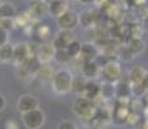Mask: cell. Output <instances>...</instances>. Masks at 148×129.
Returning <instances> with one entry per match:
<instances>
[{
  "instance_id": "45",
  "label": "cell",
  "mask_w": 148,
  "mask_h": 129,
  "mask_svg": "<svg viewBox=\"0 0 148 129\" xmlns=\"http://www.w3.org/2000/svg\"><path fill=\"white\" fill-rule=\"evenodd\" d=\"M0 3H1V0H0Z\"/></svg>"
},
{
  "instance_id": "17",
  "label": "cell",
  "mask_w": 148,
  "mask_h": 129,
  "mask_svg": "<svg viewBox=\"0 0 148 129\" xmlns=\"http://www.w3.org/2000/svg\"><path fill=\"white\" fill-rule=\"evenodd\" d=\"M54 74L56 71L53 70V67L50 66L49 63H45V65H41L40 68H39L38 74L36 76L41 80V81H45V83H52L53 77H54Z\"/></svg>"
},
{
  "instance_id": "41",
  "label": "cell",
  "mask_w": 148,
  "mask_h": 129,
  "mask_svg": "<svg viewBox=\"0 0 148 129\" xmlns=\"http://www.w3.org/2000/svg\"><path fill=\"white\" fill-rule=\"evenodd\" d=\"M79 1L81 3V4H85V5H89V4H92L94 0H79Z\"/></svg>"
},
{
  "instance_id": "8",
  "label": "cell",
  "mask_w": 148,
  "mask_h": 129,
  "mask_svg": "<svg viewBox=\"0 0 148 129\" xmlns=\"http://www.w3.org/2000/svg\"><path fill=\"white\" fill-rule=\"evenodd\" d=\"M76 40V35L72 30H59L54 36L52 44L56 49H66L71 41Z\"/></svg>"
},
{
  "instance_id": "11",
  "label": "cell",
  "mask_w": 148,
  "mask_h": 129,
  "mask_svg": "<svg viewBox=\"0 0 148 129\" xmlns=\"http://www.w3.org/2000/svg\"><path fill=\"white\" fill-rule=\"evenodd\" d=\"M99 56V48L95 43H82L81 44V52L77 59L81 62H88V61H95Z\"/></svg>"
},
{
  "instance_id": "32",
  "label": "cell",
  "mask_w": 148,
  "mask_h": 129,
  "mask_svg": "<svg viewBox=\"0 0 148 129\" xmlns=\"http://www.w3.org/2000/svg\"><path fill=\"white\" fill-rule=\"evenodd\" d=\"M132 93H133V96H135V97H142L143 94L147 93V90L144 89L142 83L140 84H132Z\"/></svg>"
},
{
  "instance_id": "27",
  "label": "cell",
  "mask_w": 148,
  "mask_h": 129,
  "mask_svg": "<svg viewBox=\"0 0 148 129\" xmlns=\"http://www.w3.org/2000/svg\"><path fill=\"white\" fill-rule=\"evenodd\" d=\"M101 96L102 98H112V96H115V85L112 83H104L103 85H101Z\"/></svg>"
},
{
  "instance_id": "2",
  "label": "cell",
  "mask_w": 148,
  "mask_h": 129,
  "mask_svg": "<svg viewBox=\"0 0 148 129\" xmlns=\"http://www.w3.org/2000/svg\"><path fill=\"white\" fill-rule=\"evenodd\" d=\"M72 110L75 112V115L84 120H90L94 119L97 115V106L92 99L85 98L84 96H80L79 98H76L72 103Z\"/></svg>"
},
{
  "instance_id": "26",
  "label": "cell",
  "mask_w": 148,
  "mask_h": 129,
  "mask_svg": "<svg viewBox=\"0 0 148 129\" xmlns=\"http://www.w3.org/2000/svg\"><path fill=\"white\" fill-rule=\"evenodd\" d=\"M53 59L57 62V63H61V65H67L72 61L71 57L68 56V53L66 52V49H56Z\"/></svg>"
},
{
  "instance_id": "43",
  "label": "cell",
  "mask_w": 148,
  "mask_h": 129,
  "mask_svg": "<svg viewBox=\"0 0 148 129\" xmlns=\"http://www.w3.org/2000/svg\"><path fill=\"white\" fill-rule=\"evenodd\" d=\"M39 1H47L48 3V0H39Z\"/></svg>"
},
{
  "instance_id": "1",
  "label": "cell",
  "mask_w": 148,
  "mask_h": 129,
  "mask_svg": "<svg viewBox=\"0 0 148 129\" xmlns=\"http://www.w3.org/2000/svg\"><path fill=\"white\" fill-rule=\"evenodd\" d=\"M73 74L67 68H59L56 71L52 80V88L58 94H67L72 88Z\"/></svg>"
},
{
  "instance_id": "37",
  "label": "cell",
  "mask_w": 148,
  "mask_h": 129,
  "mask_svg": "<svg viewBox=\"0 0 148 129\" xmlns=\"http://www.w3.org/2000/svg\"><path fill=\"white\" fill-rule=\"evenodd\" d=\"M5 106H7V99H5L4 94L0 93V111H3L5 108Z\"/></svg>"
},
{
  "instance_id": "25",
  "label": "cell",
  "mask_w": 148,
  "mask_h": 129,
  "mask_svg": "<svg viewBox=\"0 0 148 129\" xmlns=\"http://www.w3.org/2000/svg\"><path fill=\"white\" fill-rule=\"evenodd\" d=\"M129 115L130 114L125 106H117V107L113 110L112 119H113V121H116V120H122V123H125L129 119Z\"/></svg>"
},
{
  "instance_id": "16",
  "label": "cell",
  "mask_w": 148,
  "mask_h": 129,
  "mask_svg": "<svg viewBox=\"0 0 148 129\" xmlns=\"http://www.w3.org/2000/svg\"><path fill=\"white\" fill-rule=\"evenodd\" d=\"M82 96H84L85 98L92 99V101L94 102L98 97H101V85L97 81H94V80H88Z\"/></svg>"
},
{
  "instance_id": "29",
  "label": "cell",
  "mask_w": 148,
  "mask_h": 129,
  "mask_svg": "<svg viewBox=\"0 0 148 129\" xmlns=\"http://www.w3.org/2000/svg\"><path fill=\"white\" fill-rule=\"evenodd\" d=\"M36 35H38L39 40H47L48 36L50 35V27L48 25H39L36 27Z\"/></svg>"
},
{
  "instance_id": "31",
  "label": "cell",
  "mask_w": 148,
  "mask_h": 129,
  "mask_svg": "<svg viewBox=\"0 0 148 129\" xmlns=\"http://www.w3.org/2000/svg\"><path fill=\"white\" fill-rule=\"evenodd\" d=\"M0 27L7 30L8 32L12 31L13 28H16V22H14V18H1L0 19Z\"/></svg>"
},
{
  "instance_id": "36",
  "label": "cell",
  "mask_w": 148,
  "mask_h": 129,
  "mask_svg": "<svg viewBox=\"0 0 148 129\" xmlns=\"http://www.w3.org/2000/svg\"><path fill=\"white\" fill-rule=\"evenodd\" d=\"M5 129H18L17 121L13 119H9L7 123H5Z\"/></svg>"
},
{
  "instance_id": "6",
  "label": "cell",
  "mask_w": 148,
  "mask_h": 129,
  "mask_svg": "<svg viewBox=\"0 0 148 129\" xmlns=\"http://www.w3.org/2000/svg\"><path fill=\"white\" fill-rule=\"evenodd\" d=\"M54 53H56V48L53 47L52 43H47V41L40 43L35 50V56L38 57V59L40 61L41 65L49 63L54 58Z\"/></svg>"
},
{
  "instance_id": "24",
  "label": "cell",
  "mask_w": 148,
  "mask_h": 129,
  "mask_svg": "<svg viewBox=\"0 0 148 129\" xmlns=\"http://www.w3.org/2000/svg\"><path fill=\"white\" fill-rule=\"evenodd\" d=\"M0 61L1 62H12L13 61V45L7 43L0 47Z\"/></svg>"
},
{
  "instance_id": "21",
  "label": "cell",
  "mask_w": 148,
  "mask_h": 129,
  "mask_svg": "<svg viewBox=\"0 0 148 129\" xmlns=\"http://www.w3.org/2000/svg\"><path fill=\"white\" fill-rule=\"evenodd\" d=\"M147 71L144 70L143 67H140V66H136V67L132 68L129 72V80L132 84H140L142 80H143L144 75H146Z\"/></svg>"
},
{
  "instance_id": "9",
  "label": "cell",
  "mask_w": 148,
  "mask_h": 129,
  "mask_svg": "<svg viewBox=\"0 0 148 129\" xmlns=\"http://www.w3.org/2000/svg\"><path fill=\"white\" fill-rule=\"evenodd\" d=\"M39 99L34 94H22L17 101V110L21 114L28 112L31 110L39 108Z\"/></svg>"
},
{
  "instance_id": "3",
  "label": "cell",
  "mask_w": 148,
  "mask_h": 129,
  "mask_svg": "<svg viewBox=\"0 0 148 129\" xmlns=\"http://www.w3.org/2000/svg\"><path fill=\"white\" fill-rule=\"evenodd\" d=\"M22 123L27 129H40L45 123V114L41 108H35L22 114Z\"/></svg>"
},
{
  "instance_id": "22",
  "label": "cell",
  "mask_w": 148,
  "mask_h": 129,
  "mask_svg": "<svg viewBox=\"0 0 148 129\" xmlns=\"http://www.w3.org/2000/svg\"><path fill=\"white\" fill-rule=\"evenodd\" d=\"M132 93V87L126 81H119L115 85V96L117 98H127Z\"/></svg>"
},
{
  "instance_id": "13",
  "label": "cell",
  "mask_w": 148,
  "mask_h": 129,
  "mask_svg": "<svg viewBox=\"0 0 148 129\" xmlns=\"http://www.w3.org/2000/svg\"><path fill=\"white\" fill-rule=\"evenodd\" d=\"M66 10H68V0H50L48 3L49 16L54 17V18H58Z\"/></svg>"
},
{
  "instance_id": "35",
  "label": "cell",
  "mask_w": 148,
  "mask_h": 129,
  "mask_svg": "<svg viewBox=\"0 0 148 129\" xmlns=\"http://www.w3.org/2000/svg\"><path fill=\"white\" fill-rule=\"evenodd\" d=\"M138 13H139V16H140V18L144 19L146 17H148V7H146V5L139 7L138 8Z\"/></svg>"
},
{
  "instance_id": "15",
  "label": "cell",
  "mask_w": 148,
  "mask_h": 129,
  "mask_svg": "<svg viewBox=\"0 0 148 129\" xmlns=\"http://www.w3.org/2000/svg\"><path fill=\"white\" fill-rule=\"evenodd\" d=\"M99 71H101V67L95 61L82 62L81 65V75L88 80H93L94 77H97L99 75Z\"/></svg>"
},
{
  "instance_id": "42",
  "label": "cell",
  "mask_w": 148,
  "mask_h": 129,
  "mask_svg": "<svg viewBox=\"0 0 148 129\" xmlns=\"http://www.w3.org/2000/svg\"><path fill=\"white\" fill-rule=\"evenodd\" d=\"M125 4H132V0H122Z\"/></svg>"
},
{
  "instance_id": "12",
  "label": "cell",
  "mask_w": 148,
  "mask_h": 129,
  "mask_svg": "<svg viewBox=\"0 0 148 129\" xmlns=\"http://www.w3.org/2000/svg\"><path fill=\"white\" fill-rule=\"evenodd\" d=\"M27 13L30 16V19H40L41 17L49 14V12H48V3L34 0L32 5H31L30 10Z\"/></svg>"
},
{
  "instance_id": "39",
  "label": "cell",
  "mask_w": 148,
  "mask_h": 129,
  "mask_svg": "<svg viewBox=\"0 0 148 129\" xmlns=\"http://www.w3.org/2000/svg\"><path fill=\"white\" fill-rule=\"evenodd\" d=\"M107 1H108V0H94V1H93V3H94V4L97 5V7H103V5L106 4Z\"/></svg>"
},
{
  "instance_id": "4",
  "label": "cell",
  "mask_w": 148,
  "mask_h": 129,
  "mask_svg": "<svg viewBox=\"0 0 148 129\" xmlns=\"http://www.w3.org/2000/svg\"><path fill=\"white\" fill-rule=\"evenodd\" d=\"M57 25L59 30H72L79 26V13L76 10L68 9L57 18Z\"/></svg>"
},
{
  "instance_id": "18",
  "label": "cell",
  "mask_w": 148,
  "mask_h": 129,
  "mask_svg": "<svg viewBox=\"0 0 148 129\" xmlns=\"http://www.w3.org/2000/svg\"><path fill=\"white\" fill-rule=\"evenodd\" d=\"M126 47L130 50V53L133 54V57H136L139 54H142V52L144 50V43L143 40L139 38H130L127 40Z\"/></svg>"
},
{
  "instance_id": "20",
  "label": "cell",
  "mask_w": 148,
  "mask_h": 129,
  "mask_svg": "<svg viewBox=\"0 0 148 129\" xmlns=\"http://www.w3.org/2000/svg\"><path fill=\"white\" fill-rule=\"evenodd\" d=\"M17 13L16 7L12 3H0V19L1 18H14Z\"/></svg>"
},
{
  "instance_id": "34",
  "label": "cell",
  "mask_w": 148,
  "mask_h": 129,
  "mask_svg": "<svg viewBox=\"0 0 148 129\" xmlns=\"http://www.w3.org/2000/svg\"><path fill=\"white\" fill-rule=\"evenodd\" d=\"M7 43H9V32L0 27V47H3Z\"/></svg>"
},
{
  "instance_id": "46",
  "label": "cell",
  "mask_w": 148,
  "mask_h": 129,
  "mask_svg": "<svg viewBox=\"0 0 148 129\" xmlns=\"http://www.w3.org/2000/svg\"><path fill=\"white\" fill-rule=\"evenodd\" d=\"M68 1H70V0H68Z\"/></svg>"
},
{
  "instance_id": "28",
  "label": "cell",
  "mask_w": 148,
  "mask_h": 129,
  "mask_svg": "<svg viewBox=\"0 0 148 129\" xmlns=\"http://www.w3.org/2000/svg\"><path fill=\"white\" fill-rule=\"evenodd\" d=\"M129 28V35L130 38H139L142 39V34H143V27L138 23V22H133L130 26H127Z\"/></svg>"
},
{
  "instance_id": "5",
  "label": "cell",
  "mask_w": 148,
  "mask_h": 129,
  "mask_svg": "<svg viewBox=\"0 0 148 129\" xmlns=\"http://www.w3.org/2000/svg\"><path fill=\"white\" fill-rule=\"evenodd\" d=\"M40 66H41V63L38 59V57H36L35 54H32L25 63L18 66L19 67L18 75L21 76L22 79H25V77H30V76H36V74H38Z\"/></svg>"
},
{
  "instance_id": "10",
  "label": "cell",
  "mask_w": 148,
  "mask_h": 129,
  "mask_svg": "<svg viewBox=\"0 0 148 129\" xmlns=\"http://www.w3.org/2000/svg\"><path fill=\"white\" fill-rule=\"evenodd\" d=\"M32 56L31 49L26 43H18V44L13 45V62L17 66L25 63L30 57Z\"/></svg>"
},
{
  "instance_id": "33",
  "label": "cell",
  "mask_w": 148,
  "mask_h": 129,
  "mask_svg": "<svg viewBox=\"0 0 148 129\" xmlns=\"http://www.w3.org/2000/svg\"><path fill=\"white\" fill-rule=\"evenodd\" d=\"M58 129H77V125L72 120H63L58 124Z\"/></svg>"
},
{
  "instance_id": "23",
  "label": "cell",
  "mask_w": 148,
  "mask_h": 129,
  "mask_svg": "<svg viewBox=\"0 0 148 129\" xmlns=\"http://www.w3.org/2000/svg\"><path fill=\"white\" fill-rule=\"evenodd\" d=\"M81 44L77 39L73 40V41H71L70 44L67 45L66 48V52L68 53V56L71 57V59H76L79 58V56H80V52H81Z\"/></svg>"
},
{
  "instance_id": "44",
  "label": "cell",
  "mask_w": 148,
  "mask_h": 129,
  "mask_svg": "<svg viewBox=\"0 0 148 129\" xmlns=\"http://www.w3.org/2000/svg\"><path fill=\"white\" fill-rule=\"evenodd\" d=\"M147 105H148V96H147Z\"/></svg>"
},
{
  "instance_id": "40",
  "label": "cell",
  "mask_w": 148,
  "mask_h": 129,
  "mask_svg": "<svg viewBox=\"0 0 148 129\" xmlns=\"http://www.w3.org/2000/svg\"><path fill=\"white\" fill-rule=\"evenodd\" d=\"M142 27H143V31H147V32H148V17H146V18L143 19Z\"/></svg>"
},
{
  "instance_id": "30",
  "label": "cell",
  "mask_w": 148,
  "mask_h": 129,
  "mask_svg": "<svg viewBox=\"0 0 148 129\" xmlns=\"http://www.w3.org/2000/svg\"><path fill=\"white\" fill-rule=\"evenodd\" d=\"M30 16H28V13H21L18 14V16H14V22H16V27L17 26H21V27H26L27 23L30 22Z\"/></svg>"
},
{
  "instance_id": "7",
  "label": "cell",
  "mask_w": 148,
  "mask_h": 129,
  "mask_svg": "<svg viewBox=\"0 0 148 129\" xmlns=\"http://www.w3.org/2000/svg\"><path fill=\"white\" fill-rule=\"evenodd\" d=\"M102 70V74L104 76V83H113L115 80H117L121 75V67H120V63L117 61H107V63L101 68Z\"/></svg>"
},
{
  "instance_id": "38",
  "label": "cell",
  "mask_w": 148,
  "mask_h": 129,
  "mask_svg": "<svg viewBox=\"0 0 148 129\" xmlns=\"http://www.w3.org/2000/svg\"><path fill=\"white\" fill-rule=\"evenodd\" d=\"M142 85H143L144 89H146V90H147V93H148V71L146 72V75H144L143 80H142Z\"/></svg>"
},
{
  "instance_id": "19",
  "label": "cell",
  "mask_w": 148,
  "mask_h": 129,
  "mask_svg": "<svg viewBox=\"0 0 148 129\" xmlns=\"http://www.w3.org/2000/svg\"><path fill=\"white\" fill-rule=\"evenodd\" d=\"M86 83H88V79H85L82 75H73L72 88H71V90L75 92L76 94L82 96V94H84V90H85V87H86Z\"/></svg>"
},
{
  "instance_id": "14",
  "label": "cell",
  "mask_w": 148,
  "mask_h": 129,
  "mask_svg": "<svg viewBox=\"0 0 148 129\" xmlns=\"http://www.w3.org/2000/svg\"><path fill=\"white\" fill-rule=\"evenodd\" d=\"M97 10L85 9L81 13H79V25H81L84 28H92L97 26Z\"/></svg>"
}]
</instances>
